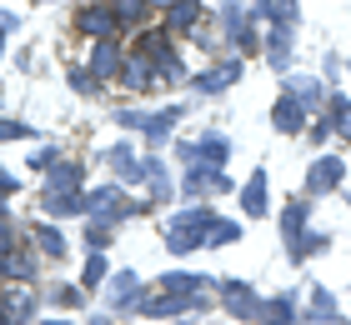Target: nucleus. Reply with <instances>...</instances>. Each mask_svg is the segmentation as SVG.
Returning a JSON list of instances; mask_svg holds the SVG:
<instances>
[{
	"mask_svg": "<svg viewBox=\"0 0 351 325\" xmlns=\"http://www.w3.org/2000/svg\"><path fill=\"white\" fill-rule=\"evenodd\" d=\"M306 216H311V200H291V205H286V240H296L301 235V225H306Z\"/></svg>",
	"mask_w": 351,
	"mask_h": 325,
	"instance_id": "nucleus-16",
	"label": "nucleus"
},
{
	"mask_svg": "<svg viewBox=\"0 0 351 325\" xmlns=\"http://www.w3.org/2000/svg\"><path fill=\"white\" fill-rule=\"evenodd\" d=\"M81 30H90V36H110V30H116V10H81Z\"/></svg>",
	"mask_w": 351,
	"mask_h": 325,
	"instance_id": "nucleus-14",
	"label": "nucleus"
},
{
	"mask_svg": "<svg viewBox=\"0 0 351 325\" xmlns=\"http://www.w3.org/2000/svg\"><path fill=\"white\" fill-rule=\"evenodd\" d=\"M90 325H110V320H90Z\"/></svg>",
	"mask_w": 351,
	"mask_h": 325,
	"instance_id": "nucleus-32",
	"label": "nucleus"
},
{
	"mask_svg": "<svg viewBox=\"0 0 351 325\" xmlns=\"http://www.w3.org/2000/svg\"><path fill=\"white\" fill-rule=\"evenodd\" d=\"M10 190H15V181H10L5 170H0V195H10Z\"/></svg>",
	"mask_w": 351,
	"mask_h": 325,
	"instance_id": "nucleus-30",
	"label": "nucleus"
},
{
	"mask_svg": "<svg viewBox=\"0 0 351 325\" xmlns=\"http://www.w3.org/2000/svg\"><path fill=\"white\" fill-rule=\"evenodd\" d=\"M211 210H186L181 220H171V235H166V246L176 250V255H186V250H196L201 246V235L211 231Z\"/></svg>",
	"mask_w": 351,
	"mask_h": 325,
	"instance_id": "nucleus-1",
	"label": "nucleus"
},
{
	"mask_svg": "<svg viewBox=\"0 0 351 325\" xmlns=\"http://www.w3.org/2000/svg\"><path fill=\"white\" fill-rule=\"evenodd\" d=\"M121 51H116V45H110V40H101V45H95V55H90V75L95 80H110V75H116L121 70Z\"/></svg>",
	"mask_w": 351,
	"mask_h": 325,
	"instance_id": "nucleus-8",
	"label": "nucleus"
},
{
	"mask_svg": "<svg viewBox=\"0 0 351 325\" xmlns=\"http://www.w3.org/2000/svg\"><path fill=\"white\" fill-rule=\"evenodd\" d=\"M196 21H201V5H196V0H176V5H171V30H191Z\"/></svg>",
	"mask_w": 351,
	"mask_h": 325,
	"instance_id": "nucleus-15",
	"label": "nucleus"
},
{
	"mask_svg": "<svg viewBox=\"0 0 351 325\" xmlns=\"http://www.w3.org/2000/svg\"><path fill=\"white\" fill-rule=\"evenodd\" d=\"M231 155V145H226V135H206L201 140V166L206 170H221V160Z\"/></svg>",
	"mask_w": 351,
	"mask_h": 325,
	"instance_id": "nucleus-13",
	"label": "nucleus"
},
{
	"mask_svg": "<svg viewBox=\"0 0 351 325\" xmlns=\"http://www.w3.org/2000/svg\"><path fill=\"white\" fill-rule=\"evenodd\" d=\"M15 255V235L5 231V225H0V270H5V260Z\"/></svg>",
	"mask_w": 351,
	"mask_h": 325,
	"instance_id": "nucleus-27",
	"label": "nucleus"
},
{
	"mask_svg": "<svg viewBox=\"0 0 351 325\" xmlns=\"http://www.w3.org/2000/svg\"><path fill=\"white\" fill-rule=\"evenodd\" d=\"M337 185H341V160H337V155H322V160L306 170V190L322 195V190H337Z\"/></svg>",
	"mask_w": 351,
	"mask_h": 325,
	"instance_id": "nucleus-5",
	"label": "nucleus"
},
{
	"mask_svg": "<svg viewBox=\"0 0 351 325\" xmlns=\"http://www.w3.org/2000/svg\"><path fill=\"white\" fill-rule=\"evenodd\" d=\"M36 240H40L45 255H56V260L66 255V235H60V231H36Z\"/></svg>",
	"mask_w": 351,
	"mask_h": 325,
	"instance_id": "nucleus-20",
	"label": "nucleus"
},
{
	"mask_svg": "<svg viewBox=\"0 0 351 325\" xmlns=\"http://www.w3.org/2000/svg\"><path fill=\"white\" fill-rule=\"evenodd\" d=\"M146 15V0H116V21H141Z\"/></svg>",
	"mask_w": 351,
	"mask_h": 325,
	"instance_id": "nucleus-23",
	"label": "nucleus"
},
{
	"mask_svg": "<svg viewBox=\"0 0 351 325\" xmlns=\"http://www.w3.org/2000/svg\"><path fill=\"white\" fill-rule=\"evenodd\" d=\"M71 80H75V90H81V95H90V70H75Z\"/></svg>",
	"mask_w": 351,
	"mask_h": 325,
	"instance_id": "nucleus-29",
	"label": "nucleus"
},
{
	"mask_svg": "<svg viewBox=\"0 0 351 325\" xmlns=\"http://www.w3.org/2000/svg\"><path fill=\"white\" fill-rule=\"evenodd\" d=\"M86 240H90V250H106V246H110V231H106V225H95V220H90V235H86Z\"/></svg>",
	"mask_w": 351,
	"mask_h": 325,
	"instance_id": "nucleus-26",
	"label": "nucleus"
},
{
	"mask_svg": "<svg viewBox=\"0 0 351 325\" xmlns=\"http://www.w3.org/2000/svg\"><path fill=\"white\" fill-rule=\"evenodd\" d=\"M271 120H276V130H286V135H291V130H301V120H306V105H301L296 95H281L276 110H271Z\"/></svg>",
	"mask_w": 351,
	"mask_h": 325,
	"instance_id": "nucleus-7",
	"label": "nucleus"
},
{
	"mask_svg": "<svg viewBox=\"0 0 351 325\" xmlns=\"http://www.w3.org/2000/svg\"><path fill=\"white\" fill-rule=\"evenodd\" d=\"M221 305H226L236 320H256L261 315V300H256V290L246 281H221Z\"/></svg>",
	"mask_w": 351,
	"mask_h": 325,
	"instance_id": "nucleus-2",
	"label": "nucleus"
},
{
	"mask_svg": "<svg viewBox=\"0 0 351 325\" xmlns=\"http://www.w3.org/2000/svg\"><path fill=\"white\" fill-rule=\"evenodd\" d=\"M21 135H30L25 120H0V140H21Z\"/></svg>",
	"mask_w": 351,
	"mask_h": 325,
	"instance_id": "nucleus-24",
	"label": "nucleus"
},
{
	"mask_svg": "<svg viewBox=\"0 0 351 325\" xmlns=\"http://www.w3.org/2000/svg\"><path fill=\"white\" fill-rule=\"evenodd\" d=\"M291 95H296L301 105H316V101H322V90H316V80H306V75H296V80H291Z\"/></svg>",
	"mask_w": 351,
	"mask_h": 325,
	"instance_id": "nucleus-19",
	"label": "nucleus"
},
{
	"mask_svg": "<svg viewBox=\"0 0 351 325\" xmlns=\"http://www.w3.org/2000/svg\"><path fill=\"white\" fill-rule=\"evenodd\" d=\"M45 325H71V320H45Z\"/></svg>",
	"mask_w": 351,
	"mask_h": 325,
	"instance_id": "nucleus-31",
	"label": "nucleus"
},
{
	"mask_svg": "<svg viewBox=\"0 0 351 325\" xmlns=\"http://www.w3.org/2000/svg\"><path fill=\"white\" fill-rule=\"evenodd\" d=\"M86 210H90V220L110 225V220H121V216H125V210H131V205H125V195H121L116 185H101L95 195H86Z\"/></svg>",
	"mask_w": 351,
	"mask_h": 325,
	"instance_id": "nucleus-3",
	"label": "nucleus"
},
{
	"mask_svg": "<svg viewBox=\"0 0 351 325\" xmlns=\"http://www.w3.org/2000/svg\"><path fill=\"white\" fill-rule=\"evenodd\" d=\"M10 30H15V15H10V10H0V45H5Z\"/></svg>",
	"mask_w": 351,
	"mask_h": 325,
	"instance_id": "nucleus-28",
	"label": "nucleus"
},
{
	"mask_svg": "<svg viewBox=\"0 0 351 325\" xmlns=\"http://www.w3.org/2000/svg\"><path fill=\"white\" fill-rule=\"evenodd\" d=\"M136 296H141V275L121 270L116 281H110V305H136Z\"/></svg>",
	"mask_w": 351,
	"mask_h": 325,
	"instance_id": "nucleus-10",
	"label": "nucleus"
},
{
	"mask_svg": "<svg viewBox=\"0 0 351 325\" xmlns=\"http://www.w3.org/2000/svg\"><path fill=\"white\" fill-rule=\"evenodd\" d=\"M236 75H241V60H226V65H216V70L201 75V90H226Z\"/></svg>",
	"mask_w": 351,
	"mask_h": 325,
	"instance_id": "nucleus-12",
	"label": "nucleus"
},
{
	"mask_svg": "<svg viewBox=\"0 0 351 325\" xmlns=\"http://www.w3.org/2000/svg\"><path fill=\"white\" fill-rule=\"evenodd\" d=\"M331 116H341V135L351 140V101H331Z\"/></svg>",
	"mask_w": 351,
	"mask_h": 325,
	"instance_id": "nucleus-25",
	"label": "nucleus"
},
{
	"mask_svg": "<svg viewBox=\"0 0 351 325\" xmlns=\"http://www.w3.org/2000/svg\"><path fill=\"white\" fill-rule=\"evenodd\" d=\"M261 320L266 325H291L296 320V296H276L271 305H261Z\"/></svg>",
	"mask_w": 351,
	"mask_h": 325,
	"instance_id": "nucleus-11",
	"label": "nucleus"
},
{
	"mask_svg": "<svg viewBox=\"0 0 351 325\" xmlns=\"http://www.w3.org/2000/svg\"><path fill=\"white\" fill-rule=\"evenodd\" d=\"M75 210H86L81 195H45V216H75Z\"/></svg>",
	"mask_w": 351,
	"mask_h": 325,
	"instance_id": "nucleus-18",
	"label": "nucleus"
},
{
	"mask_svg": "<svg viewBox=\"0 0 351 325\" xmlns=\"http://www.w3.org/2000/svg\"><path fill=\"white\" fill-rule=\"evenodd\" d=\"M241 210H246V216H266V175L256 170V175H251V181H246V190H241Z\"/></svg>",
	"mask_w": 351,
	"mask_h": 325,
	"instance_id": "nucleus-9",
	"label": "nucleus"
},
{
	"mask_svg": "<svg viewBox=\"0 0 351 325\" xmlns=\"http://www.w3.org/2000/svg\"><path fill=\"white\" fill-rule=\"evenodd\" d=\"M121 86H131V90H151V86H161L156 80V65L146 60V55H131L121 65Z\"/></svg>",
	"mask_w": 351,
	"mask_h": 325,
	"instance_id": "nucleus-6",
	"label": "nucleus"
},
{
	"mask_svg": "<svg viewBox=\"0 0 351 325\" xmlns=\"http://www.w3.org/2000/svg\"><path fill=\"white\" fill-rule=\"evenodd\" d=\"M206 235H211V240H216V246H231V240H236V235H241V231H236V225H231V220H211V231H206Z\"/></svg>",
	"mask_w": 351,
	"mask_h": 325,
	"instance_id": "nucleus-21",
	"label": "nucleus"
},
{
	"mask_svg": "<svg viewBox=\"0 0 351 325\" xmlns=\"http://www.w3.org/2000/svg\"><path fill=\"white\" fill-rule=\"evenodd\" d=\"M311 320H316V325H337V320H341V315H337V300H331L326 290H316V296H311Z\"/></svg>",
	"mask_w": 351,
	"mask_h": 325,
	"instance_id": "nucleus-17",
	"label": "nucleus"
},
{
	"mask_svg": "<svg viewBox=\"0 0 351 325\" xmlns=\"http://www.w3.org/2000/svg\"><path fill=\"white\" fill-rule=\"evenodd\" d=\"M101 281H106V255H101V250H90V265H86V285L95 290Z\"/></svg>",
	"mask_w": 351,
	"mask_h": 325,
	"instance_id": "nucleus-22",
	"label": "nucleus"
},
{
	"mask_svg": "<svg viewBox=\"0 0 351 325\" xmlns=\"http://www.w3.org/2000/svg\"><path fill=\"white\" fill-rule=\"evenodd\" d=\"M161 5H176V0H161Z\"/></svg>",
	"mask_w": 351,
	"mask_h": 325,
	"instance_id": "nucleus-33",
	"label": "nucleus"
},
{
	"mask_svg": "<svg viewBox=\"0 0 351 325\" xmlns=\"http://www.w3.org/2000/svg\"><path fill=\"white\" fill-rule=\"evenodd\" d=\"M81 181H86V170L75 166V160H56V166H51V185H45V195H81Z\"/></svg>",
	"mask_w": 351,
	"mask_h": 325,
	"instance_id": "nucleus-4",
	"label": "nucleus"
}]
</instances>
